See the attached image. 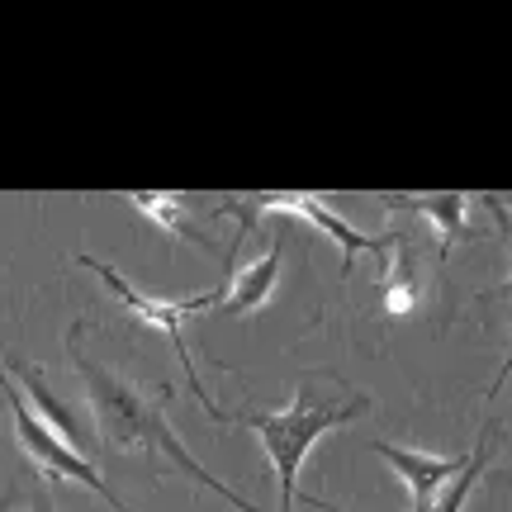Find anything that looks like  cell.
Here are the masks:
<instances>
[{"label":"cell","instance_id":"obj_1","mask_svg":"<svg viewBox=\"0 0 512 512\" xmlns=\"http://www.w3.org/2000/svg\"><path fill=\"white\" fill-rule=\"evenodd\" d=\"M67 342H72V366H76V375H81V384H86V399H91L100 441H105L110 451H143V456H152L157 465L185 470V475L195 479V484H204L209 494H219L228 508L261 512V508H252L238 489H228L223 479L209 475L200 460L185 451V441L176 437V432H171V422L162 418L166 389H162V394H147V389H138L133 380H124V375L105 370L100 361H91L86 351L76 347V337H67Z\"/></svg>","mask_w":512,"mask_h":512},{"label":"cell","instance_id":"obj_2","mask_svg":"<svg viewBox=\"0 0 512 512\" xmlns=\"http://www.w3.org/2000/svg\"><path fill=\"white\" fill-rule=\"evenodd\" d=\"M313 384L318 380H304L294 389V403L285 413L242 418L256 437H261V446H266V456H271V465H275V479H280V512H294V503H299V470H304V456L328 437L332 427L361 418L370 408L366 394H351V399H347V389L318 394Z\"/></svg>","mask_w":512,"mask_h":512},{"label":"cell","instance_id":"obj_3","mask_svg":"<svg viewBox=\"0 0 512 512\" xmlns=\"http://www.w3.org/2000/svg\"><path fill=\"white\" fill-rule=\"evenodd\" d=\"M86 271H95L100 280H105V290L124 304L128 313H138L143 323H152L157 332H166L171 337V347H176V356H181V366H185V380H190V394H200V403H204V413L214 422H238L233 413H223L219 403L204 394V384H200V370H195V356H190V347H185V337H181V323L190 318V313H204V309H219V299H223V285L219 290H209V294H195V299H152V294H143V290H133L124 275L114 271V266H105L100 256H76Z\"/></svg>","mask_w":512,"mask_h":512},{"label":"cell","instance_id":"obj_4","mask_svg":"<svg viewBox=\"0 0 512 512\" xmlns=\"http://www.w3.org/2000/svg\"><path fill=\"white\" fill-rule=\"evenodd\" d=\"M0 384H5V399H10V418H15V437H19V446H24V456H29V460L38 465V470H43V479H48V484H81V489H91V494L105 498V503H110L114 512H133V508L124 503V498H119V494L110 489V484L100 479V470H95L91 460L76 456L72 446L57 437L53 427L38 418L29 403H24V394H19L15 384H10V375H5V370H0Z\"/></svg>","mask_w":512,"mask_h":512},{"label":"cell","instance_id":"obj_5","mask_svg":"<svg viewBox=\"0 0 512 512\" xmlns=\"http://www.w3.org/2000/svg\"><path fill=\"white\" fill-rule=\"evenodd\" d=\"M242 204H247V219H256V214H290V219H304L309 228H318L328 242H337V252H342V275L351 271V261L361 252L389 256L394 242H399V238H370L361 228H351L323 195H304V190H275V195H256V200H242Z\"/></svg>","mask_w":512,"mask_h":512},{"label":"cell","instance_id":"obj_6","mask_svg":"<svg viewBox=\"0 0 512 512\" xmlns=\"http://www.w3.org/2000/svg\"><path fill=\"white\" fill-rule=\"evenodd\" d=\"M380 460H389V470L408 484V512H432L437 508L441 489L465 470V456H427V451H413V446H394V441H375L370 446ZM313 508H328V512H347L328 503V498H309Z\"/></svg>","mask_w":512,"mask_h":512},{"label":"cell","instance_id":"obj_7","mask_svg":"<svg viewBox=\"0 0 512 512\" xmlns=\"http://www.w3.org/2000/svg\"><path fill=\"white\" fill-rule=\"evenodd\" d=\"M384 209H413L422 219L437 228L441 238V261L456 252V242L470 238V209L475 200L470 195H460V190H446V195H380Z\"/></svg>","mask_w":512,"mask_h":512},{"label":"cell","instance_id":"obj_8","mask_svg":"<svg viewBox=\"0 0 512 512\" xmlns=\"http://www.w3.org/2000/svg\"><path fill=\"white\" fill-rule=\"evenodd\" d=\"M280 261H285V242H275L271 252H261L252 266H242L233 280H223L219 313H228V318H247V313H261V309H266V304L275 299Z\"/></svg>","mask_w":512,"mask_h":512},{"label":"cell","instance_id":"obj_9","mask_svg":"<svg viewBox=\"0 0 512 512\" xmlns=\"http://www.w3.org/2000/svg\"><path fill=\"white\" fill-rule=\"evenodd\" d=\"M5 375H19V380H24V389H19V394H24V403H29L38 418L53 427L57 437H76L72 408H62V403H57V394L48 389V384H43V375H38L34 366H24V361H10V370H5Z\"/></svg>","mask_w":512,"mask_h":512},{"label":"cell","instance_id":"obj_10","mask_svg":"<svg viewBox=\"0 0 512 512\" xmlns=\"http://www.w3.org/2000/svg\"><path fill=\"white\" fill-rule=\"evenodd\" d=\"M128 204H133L138 214H147L152 223H162L171 238L195 242V223L185 219V200H181V195H152V190H128Z\"/></svg>","mask_w":512,"mask_h":512},{"label":"cell","instance_id":"obj_11","mask_svg":"<svg viewBox=\"0 0 512 512\" xmlns=\"http://www.w3.org/2000/svg\"><path fill=\"white\" fill-rule=\"evenodd\" d=\"M484 465H489V441H484L475 456L465 460V470L446 484V494L437 498V508H432V512H465V508H470V494H475V484L484 479Z\"/></svg>","mask_w":512,"mask_h":512},{"label":"cell","instance_id":"obj_12","mask_svg":"<svg viewBox=\"0 0 512 512\" xmlns=\"http://www.w3.org/2000/svg\"><path fill=\"white\" fill-rule=\"evenodd\" d=\"M394 252H399V247H394ZM384 280H389V285H384V313H389V318H408V313L418 309V285L403 271V252H399L394 275H384Z\"/></svg>","mask_w":512,"mask_h":512},{"label":"cell","instance_id":"obj_13","mask_svg":"<svg viewBox=\"0 0 512 512\" xmlns=\"http://www.w3.org/2000/svg\"><path fill=\"white\" fill-rule=\"evenodd\" d=\"M15 503H19L15 489H5V494H0V512H15Z\"/></svg>","mask_w":512,"mask_h":512}]
</instances>
